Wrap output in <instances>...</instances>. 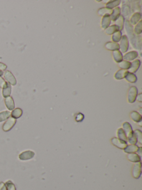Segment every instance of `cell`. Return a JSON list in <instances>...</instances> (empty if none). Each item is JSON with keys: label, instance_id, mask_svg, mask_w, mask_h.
Listing matches in <instances>:
<instances>
[{"label": "cell", "instance_id": "obj_6", "mask_svg": "<svg viewBox=\"0 0 142 190\" xmlns=\"http://www.w3.org/2000/svg\"><path fill=\"white\" fill-rule=\"evenodd\" d=\"M16 122L17 121H16V119L12 118V117H10L9 119H7V120H6V122L4 124L3 127H2L3 130H4L5 132H8V131L10 130L13 127V126L15 125Z\"/></svg>", "mask_w": 142, "mask_h": 190}, {"label": "cell", "instance_id": "obj_21", "mask_svg": "<svg viewBox=\"0 0 142 190\" xmlns=\"http://www.w3.org/2000/svg\"><path fill=\"white\" fill-rule=\"evenodd\" d=\"M130 117L132 120L136 123H139V122L142 121V115H141L138 112H137L136 111L132 112L130 113Z\"/></svg>", "mask_w": 142, "mask_h": 190}, {"label": "cell", "instance_id": "obj_39", "mask_svg": "<svg viewBox=\"0 0 142 190\" xmlns=\"http://www.w3.org/2000/svg\"><path fill=\"white\" fill-rule=\"evenodd\" d=\"M7 66L6 64L2 63H0V70L1 71L5 70L7 69Z\"/></svg>", "mask_w": 142, "mask_h": 190}, {"label": "cell", "instance_id": "obj_34", "mask_svg": "<svg viewBox=\"0 0 142 190\" xmlns=\"http://www.w3.org/2000/svg\"><path fill=\"white\" fill-rule=\"evenodd\" d=\"M134 133L136 137L137 142H139L141 145H142V132L139 130H136L134 131Z\"/></svg>", "mask_w": 142, "mask_h": 190}, {"label": "cell", "instance_id": "obj_29", "mask_svg": "<svg viewBox=\"0 0 142 190\" xmlns=\"http://www.w3.org/2000/svg\"><path fill=\"white\" fill-rule=\"evenodd\" d=\"M118 65L119 68L123 70H128L131 67V62L123 60L121 62L118 63Z\"/></svg>", "mask_w": 142, "mask_h": 190}, {"label": "cell", "instance_id": "obj_23", "mask_svg": "<svg viewBox=\"0 0 142 190\" xmlns=\"http://www.w3.org/2000/svg\"><path fill=\"white\" fill-rule=\"evenodd\" d=\"M11 90H12L11 86L9 83H8L7 82L5 86L2 89V95H3V96L5 98H7V97L10 96Z\"/></svg>", "mask_w": 142, "mask_h": 190}, {"label": "cell", "instance_id": "obj_42", "mask_svg": "<svg viewBox=\"0 0 142 190\" xmlns=\"http://www.w3.org/2000/svg\"><path fill=\"white\" fill-rule=\"evenodd\" d=\"M137 153H138V155H141L142 154V147H139V150L137 151Z\"/></svg>", "mask_w": 142, "mask_h": 190}, {"label": "cell", "instance_id": "obj_44", "mask_svg": "<svg viewBox=\"0 0 142 190\" xmlns=\"http://www.w3.org/2000/svg\"><path fill=\"white\" fill-rule=\"evenodd\" d=\"M142 108H140V109H139V113H139V114H141H141H142Z\"/></svg>", "mask_w": 142, "mask_h": 190}, {"label": "cell", "instance_id": "obj_37", "mask_svg": "<svg viewBox=\"0 0 142 190\" xmlns=\"http://www.w3.org/2000/svg\"><path fill=\"white\" fill-rule=\"evenodd\" d=\"M127 140H128V141L129 142V143L130 144H131V145H136L137 142H137V138H136V135H134V133L131 137H130L129 138H128Z\"/></svg>", "mask_w": 142, "mask_h": 190}, {"label": "cell", "instance_id": "obj_13", "mask_svg": "<svg viewBox=\"0 0 142 190\" xmlns=\"http://www.w3.org/2000/svg\"><path fill=\"white\" fill-rule=\"evenodd\" d=\"M5 103L6 106L9 110H12L15 109V102L12 97L9 96L5 99Z\"/></svg>", "mask_w": 142, "mask_h": 190}, {"label": "cell", "instance_id": "obj_19", "mask_svg": "<svg viewBox=\"0 0 142 190\" xmlns=\"http://www.w3.org/2000/svg\"><path fill=\"white\" fill-rule=\"evenodd\" d=\"M128 72V70H123V69L119 70L117 71L116 74H114V78L116 80H122L123 79L125 78Z\"/></svg>", "mask_w": 142, "mask_h": 190}, {"label": "cell", "instance_id": "obj_35", "mask_svg": "<svg viewBox=\"0 0 142 190\" xmlns=\"http://www.w3.org/2000/svg\"><path fill=\"white\" fill-rule=\"evenodd\" d=\"M122 12L123 15L125 16L129 15L130 12H131V6H129V4H126L124 5V7H123L122 8Z\"/></svg>", "mask_w": 142, "mask_h": 190}, {"label": "cell", "instance_id": "obj_8", "mask_svg": "<svg viewBox=\"0 0 142 190\" xmlns=\"http://www.w3.org/2000/svg\"><path fill=\"white\" fill-rule=\"evenodd\" d=\"M138 55L139 54L136 51H131L124 54V56H123V60L127 61L135 60L138 56Z\"/></svg>", "mask_w": 142, "mask_h": 190}, {"label": "cell", "instance_id": "obj_41", "mask_svg": "<svg viewBox=\"0 0 142 190\" xmlns=\"http://www.w3.org/2000/svg\"><path fill=\"white\" fill-rule=\"evenodd\" d=\"M136 100H138L139 102H142V94L141 93L139 94H138L136 98Z\"/></svg>", "mask_w": 142, "mask_h": 190}, {"label": "cell", "instance_id": "obj_33", "mask_svg": "<svg viewBox=\"0 0 142 190\" xmlns=\"http://www.w3.org/2000/svg\"><path fill=\"white\" fill-rule=\"evenodd\" d=\"M142 21L140 20L139 22L136 25L134 30V33L136 35H140L142 32Z\"/></svg>", "mask_w": 142, "mask_h": 190}, {"label": "cell", "instance_id": "obj_22", "mask_svg": "<svg viewBox=\"0 0 142 190\" xmlns=\"http://www.w3.org/2000/svg\"><path fill=\"white\" fill-rule=\"evenodd\" d=\"M116 25L119 28V30L121 31L124 28V24L125 22V19L123 15H120L119 17L116 20Z\"/></svg>", "mask_w": 142, "mask_h": 190}, {"label": "cell", "instance_id": "obj_5", "mask_svg": "<svg viewBox=\"0 0 142 190\" xmlns=\"http://www.w3.org/2000/svg\"><path fill=\"white\" fill-rule=\"evenodd\" d=\"M4 78L9 83L10 85H16L17 84V81L15 77L12 74V73L9 70H6L5 73H4Z\"/></svg>", "mask_w": 142, "mask_h": 190}, {"label": "cell", "instance_id": "obj_16", "mask_svg": "<svg viewBox=\"0 0 142 190\" xmlns=\"http://www.w3.org/2000/svg\"><path fill=\"white\" fill-rule=\"evenodd\" d=\"M121 9L119 7H117L114 8L113 10H112V14L110 15L111 21L115 22L116 20H117L121 15Z\"/></svg>", "mask_w": 142, "mask_h": 190}, {"label": "cell", "instance_id": "obj_25", "mask_svg": "<svg viewBox=\"0 0 142 190\" xmlns=\"http://www.w3.org/2000/svg\"><path fill=\"white\" fill-rule=\"evenodd\" d=\"M118 31H119L118 27L116 25H113L109 26L106 29H105V33L107 35H111Z\"/></svg>", "mask_w": 142, "mask_h": 190}, {"label": "cell", "instance_id": "obj_31", "mask_svg": "<svg viewBox=\"0 0 142 190\" xmlns=\"http://www.w3.org/2000/svg\"><path fill=\"white\" fill-rule=\"evenodd\" d=\"M122 33L121 31H118L117 32H116L115 33H114L112 36V40L113 42H116V43H118L119 42L122 38Z\"/></svg>", "mask_w": 142, "mask_h": 190}, {"label": "cell", "instance_id": "obj_2", "mask_svg": "<svg viewBox=\"0 0 142 190\" xmlns=\"http://www.w3.org/2000/svg\"><path fill=\"white\" fill-rule=\"evenodd\" d=\"M138 93V91L136 86H133L129 88L128 94V101L129 103L132 104L135 102Z\"/></svg>", "mask_w": 142, "mask_h": 190}, {"label": "cell", "instance_id": "obj_9", "mask_svg": "<svg viewBox=\"0 0 142 190\" xmlns=\"http://www.w3.org/2000/svg\"><path fill=\"white\" fill-rule=\"evenodd\" d=\"M35 155L34 152L32 150H26L23 152L19 155V158L21 160H28L32 159Z\"/></svg>", "mask_w": 142, "mask_h": 190}, {"label": "cell", "instance_id": "obj_30", "mask_svg": "<svg viewBox=\"0 0 142 190\" xmlns=\"http://www.w3.org/2000/svg\"><path fill=\"white\" fill-rule=\"evenodd\" d=\"M117 135L118 137V139L124 141L126 142H128V140H127V137L126 133L124 132V131L122 128H119L117 131Z\"/></svg>", "mask_w": 142, "mask_h": 190}, {"label": "cell", "instance_id": "obj_43", "mask_svg": "<svg viewBox=\"0 0 142 190\" xmlns=\"http://www.w3.org/2000/svg\"><path fill=\"white\" fill-rule=\"evenodd\" d=\"M3 75H4V72H3V71H1V70H0V76H2Z\"/></svg>", "mask_w": 142, "mask_h": 190}, {"label": "cell", "instance_id": "obj_38", "mask_svg": "<svg viewBox=\"0 0 142 190\" xmlns=\"http://www.w3.org/2000/svg\"><path fill=\"white\" fill-rule=\"evenodd\" d=\"M6 83L7 82L6 81L5 79L2 78L1 76H0V88L3 89L6 84Z\"/></svg>", "mask_w": 142, "mask_h": 190}, {"label": "cell", "instance_id": "obj_10", "mask_svg": "<svg viewBox=\"0 0 142 190\" xmlns=\"http://www.w3.org/2000/svg\"><path fill=\"white\" fill-rule=\"evenodd\" d=\"M140 66H141V61L138 59L134 60L133 61L132 63H131V67L128 69V71L134 74L137 72L138 70L139 69Z\"/></svg>", "mask_w": 142, "mask_h": 190}, {"label": "cell", "instance_id": "obj_36", "mask_svg": "<svg viewBox=\"0 0 142 190\" xmlns=\"http://www.w3.org/2000/svg\"><path fill=\"white\" fill-rule=\"evenodd\" d=\"M5 185L6 186V188H7V190H16L15 186L11 181H9L6 182Z\"/></svg>", "mask_w": 142, "mask_h": 190}, {"label": "cell", "instance_id": "obj_1", "mask_svg": "<svg viewBox=\"0 0 142 190\" xmlns=\"http://www.w3.org/2000/svg\"><path fill=\"white\" fill-rule=\"evenodd\" d=\"M124 26L126 31L130 42L131 43L132 46L137 49L139 50L140 53L142 50V39L141 36L139 35H136L134 33L133 27L129 22L128 20H126L124 22Z\"/></svg>", "mask_w": 142, "mask_h": 190}, {"label": "cell", "instance_id": "obj_7", "mask_svg": "<svg viewBox=\"0 0 142 190\" xmlns=\"http://www.w3.org/2000/svg\"><path fill=\"white\" fill-rule=\"evenodd\" d=\"M111 142L113 145L116 146L118 148L121 150H124L128 145L127 142L121 140L117 138H113L111 140Z\"/></svg>", "mask_w": 142, "mask_h": 190}, {"label": "cell", "instance_id": "obj_18", "mask_svg": "<svg viewBox=\"0 0 142 190\" xmlns=\"http://www.w3.org/2000/svg\"><path fill=\"white\" fill-rule=\"evenodd\" d=\"M127 159L132 162L138 163L141 162V157L137 153H130L127 156Z\"/></svg>", "mask_w": 142, "mask_h": 190}, {"label": "cell", "instance_id": "obj_17", "mask_svg": "<svg viewBox=\"0 0 142 190\" xmlns=\"http://www.w3.org/2000/svg\"><path fill=\"white\" fill-rule=\"evenodd\" d=\"M139 147L136 145H127V147L124 149V151L125 153H127L128 154L135 153L137 152V151L139 150Z\"/></svg>", "mask_w": 142, "mask_h": 190}, {"label": "cell", "instance_id": "obj_28", "mask_svg": "<svg viewBox=\"0 0 142 190\" xmlns=\"http://www.w3.org/2000/svg\"><path fill=\"white\" fill-rule=\"evenodd\" d=\"M125 79H126L127 81L131 83H135L137 81V78L136 75L134 74H133L131 73L128 72L127 75L125 77Z\"/></svg>", "mask_w": 142, "mask_h": 190}, {"label": "cell", "instance_id": "obj_26", "mask_svg": "<svg viewBox=\"0 0 142 190\" xmlns=\"http://www.w3.org/2000/svg\"><path fill=\"white\" fill-rule=\"evenodd\" d=\"M121 1L120 0H117V1H108L106 4L107 8L112 10V9H114L118 7L120 5Z\"/></svg>", "mask_w": 142, "mask_h": 190}, {"label": "cell", "instance_id": "obj_20", "mask_svg": "<svg viewBox=\"0 0 142 190\" xmlns=\"http://www.w3.org/2000/svg\"><path fill=\"white\" fill-rule=\"evenodd\" d=\"M112 55L113 59L117 63H119L123 61V55L120 50H116L113 51Z\"/></svg>", "mask_w": 142, "mask_h": 190}, {"label": "cell", "instance_id": "obj_11", "mask_svg": "<svg viewBox=\"0 0 142 190\" xmlns=\"http://www.w3.org/2000/svg\"><path fill=\"white\" fill-rule=\"evenodd\" d=\"M122 129L124 131L126 135L127 136V138H129L134 134V132L132 130V126L131 125V124L128 122H124L123 124V128Z\"/></svg>", "mask_w": 142, "mask_h": 190}, {"label": "cell", "instance_id": "obj_15", "mask_svg": "<svg viewBox=\"0 0 142 190\" xmlns=\"http://www.w3.org/2000/svg\"><path fill=\"white\" fill-rule=\"evenodd\" d=\"M141 14L139 13V12H135L134 13L133 15H132L131 17V19H130V21L129 22L131 25L133 26V25H136V24H137L139 21L141 20Z\"/></svg>", "mask_w": 142, "mask_h": 190}, {"label": "cell", "instance_id": "obj_32", "mask_svg": "<svg viewBox=\"0 0 142 190\" xmlns=\"http://www.w3.org/2000/svg\"><path fill=\"white\" fill-rule=\"evenodd\" d=\"M11 113L9 111H4L0 112V122L7 120L10 117Z\"/></svg>", "mask_w": 142, "mask_h": 190}, {"label": "cell", "instance_id": "obj_45", "mask_svg": "<svg viewBox=\"0 0 142 190\" xmlns=\"http://www.w3.org/2000/svg\"><path fill=\"white\" fill-rule=\"evenodd\" d=\"M141 123H142V121H141V122H139V123H138V124L139 125L140 127H142V124H141Z\"/></svg>", "mask_w": 142, "mask_h": 190}, {"label": "cell", "instance_id": "obj_12", "mask_svg": "<svg viewBox=\"0 0 142 190\" xmlns=\"http://www.w3.org/2000/svg\"><path fill=\"white\" fill-rule=\"evenodd\" d=\"M107 50H110V51H116V50H119L120 46L119 44L118 43L114 42L113 41L107 42L104 45Z\"/></svg>", "mask_w": 142, "mask_h": 190}, {"label": "cell", "instance_id": "obj_14", "mask_svg": "<svg viewBox=\"0 0 142 190\" xmlns=\"http://www.w3.org/2000/svg\"><path fill=\"white\" fill-rule=\"evenodd\" d=\"M111 22V19L109 15H106L103 16L102 19L101 27L104 30L106 29L109 26Z\"/></svg>", "mask_w": 142, "mask_h": 190}, {"label": "cell", "instance_id": "obj_4", "mask_svg": "<svg viewBox=\"0 0 142 190\" xmlns=\"http://www.w3.org/2000/svg\"><path fill=\"white\" fill-rule=\"evenodd\" d=\"M142 173V164L141 162L136 163L133 166L132 170L133 177L136 179H138Z\"/></svg>", "mask_w": 142, "mask_h": 190}, {"label": "cell", "instance_id": "obj_40", "mask_svg": "<svg viewBox=\"0 0 142 190\" xmlns=\"http://www.w3.org/2000/svg\"><path fill=\"white\" fill-rule=\"evenodd\" d=\"M0 190H7L6 186L4 182L0 183Z\"/></svg>", "mask_w": 142, "mask_h": 190}, {"label": "cell", "instance_id": "obj_27", "mask_svg": "<svg viewBox=\"0 0 142 190\" xmlns=\"http://www.w3.org/2000/svg\"><path fill=\"white\" fill-rule=\"evenodd\" d=\"M22 113H23L22 110L21 108H16L15 109L12 110L11 115L12 116V118L16 119L20 118L22 115Z\"/></svg>", "mask_w": 142, "mask_h": 190}, {"label": "cell", "instance_id": "obj_24", "mask_svg": "<svg viewBox=\"0 0 142 190\" xmlns=\"http://www.w3.org/2000/svg\"><path fill=\"white\" fill-rule=\"evenodd\" d=\"M112 10L109 9L107 7H102L98 9L97 13L100 16H104L106 15H110L112 14Z\"/></svg>", "mask_w": 142, "mask_h": 190}, {"label": "cell", "instance_id": "obj_3", "mask_svg": "<svg viewBox=\"0 0 142 190\" xmlns=\"http://www.w3.org/2000/svg\"><path fill=\"white\" fill-rule=\"evenodd\" d=\"M119 42L121 52L123 53H126L129 48V40L127 35H122L121 40Z\"/></svg>", "mask_w": 142, "mask_h": 190}]
</instances>
